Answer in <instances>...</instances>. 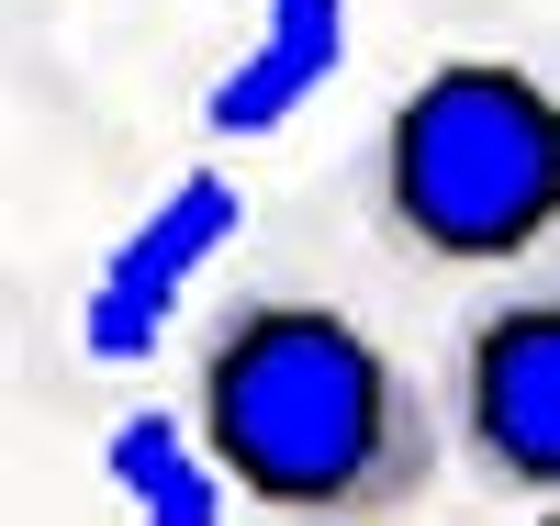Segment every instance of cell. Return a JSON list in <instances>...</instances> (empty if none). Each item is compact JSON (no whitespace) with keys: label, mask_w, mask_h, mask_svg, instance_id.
I'll list each match as a JSON object with an SVG mask.
<instances>
[{"label":"cell","mask_w":560,"mask_h":526,"mask_svg":"<svg viewBox=\"0 0 560 526\" xmlns=\"http://www.w3.org/2000/svg\"><path fill=\"white\" fill-rule=\"evenodd\" d=\"M191 425L224 459L236 504L303 526L415 515L459 459L438 414V370H404L382 325L314 280H247L202 314Z\"/></svg>","instance_id":"obj_1"},{"label":"cell","mask_w":560,"mask_h":526,"mask_svg":"<svg viewBox=\"0 0 560 526\" xmlns=\"http://www.w3.org/2000/svg\"><path fill=\"white\" fill-rule=\"evenodd\" d=\"M370 235L427 280H516L560 258V79L527 57H438L370 124Z\"/></svg>","instance_id":"obj_2"},{"label":"cell","mask_w":560,"mask_h":526,"mask_svg":"<svg viewBox=\"0 0 560 526\" xmlns=\"http://www.w3.org/2000/svg\"><path fill=\"white\" fill-rule=\"evenodd\" d=\"M438 414L471 482L504 504H560V258L471 292L438 348Z\"/></svg>","instance_id":"obj_3"},{"label":"cell","mask_w":560,"mask_h":526,"mask_svg":"<svg viewBox=\"0 0 560 526\" xmlns=\"http://www.w3.org/2000/svg\"><path fill=\"white\" fill-rule=\"evenodd\" d=\"M236 224H247V190L224 179V168H179L147 213H135L113 235V258L90 269V303H79V348L102 359V370H135V359H158L179 337V303L213 280V258L236 247Z\"/></svg>","instance_id":"obj_4"},{"label":"cell","mask_w":560,"mask_h":526,"mask_svg":"<svg viewBox=\"0 0 560 526\" xmlns=\"http://www.w3.org/2000/svg\"><path fill=\"white\" fill-rule=\"evenodd\" d=\"M348 68V0H258V45L236 68L213 79L202 124L224 135V147H247V135H280L325 79Z\"/></svg>","instance_id":"obj_5"},{"label":"cell","mask_w":560,"mask_h":526,"mask_svg":"<svg viewBox=\"0 0 560 526\" xmlns=\"http://www.w3.org/2000/svg\"><path fill=\"white\" fill-rule=\"evenodd\" d=\"M102 470H113V493L147 526H213L224 504H236V482H224V459L202 448L191 404H135L102 437Z\"/></svg>","instance_id":"obj_6"}]
</instances>
